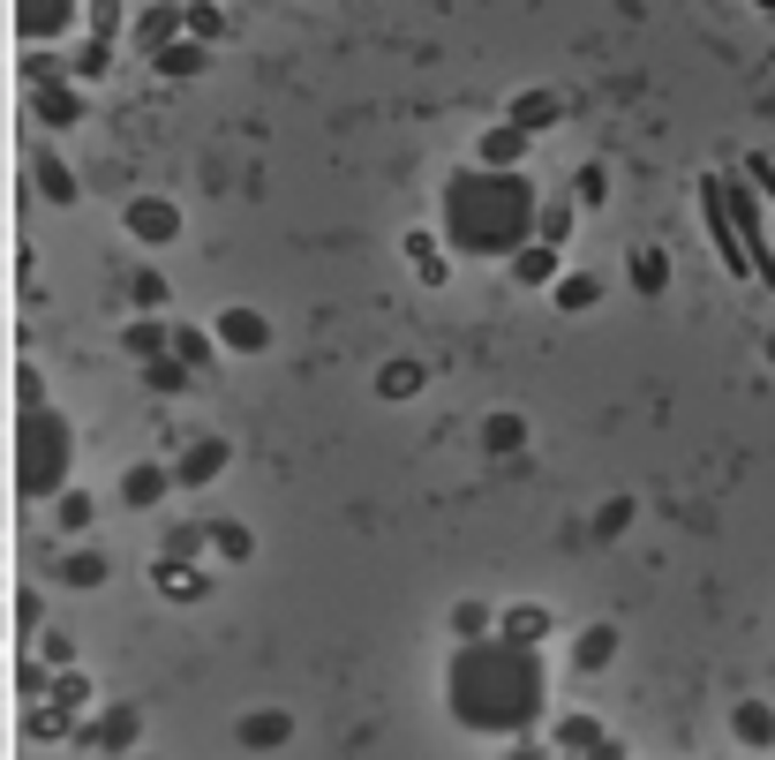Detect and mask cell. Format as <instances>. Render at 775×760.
<instances>
[{
	"label": "cell",
	"mask_w": 775,
	"mask_h": 760,
	"mask_svg": "<svg viewBox=\"0 0 775 760\" xmlns=\"http://www.w3.org/2000/svg\"><path fill=\"white\" fill-rule=\"evenodd\" d=\"M527 212H535V196H527V181H513V173H460L452 181V204H444L452 242L467 256H505L519 242Z\"/></svg>",
	"instance_id": "1"
},
{
	"label": "cell",
	"mask_w": 775,
	"mask_h": 760,
	"mask_svg": "<svg viewBox=\"0 0 775 760\" xmlns=\"http://www.w3.org/2000/svg\"><path fill=\"white\" fill-rule=\"evenodd\" d=\"M535 693H542V677H535V655H519V647H474L460 655V677H452V708L489 730L535 716Z\"/></svg>",
	"instance_id": "2"
},
{
	"label": "cell",
	"mask_w": 775,
	"mask_h": 760,
	"mask_svg": "<svg viewBox=\"0 0 775 760\" xmlns=\"http://www.w3.org/2000/svg\"><path fill=\"white\" fill-rule=\"evenodd\" d=\"M68 452H76L68 422L31 392L23 399V422H15V497H53L68 482Z\"/></svg>",
	"instance_id": "3"
},
{
	"label": "cell",
	"mask_w": 775,
	"mask_h": 760,
	"mask_svg": "<svg viewBox=\"0 0 775 760\" xmlns=\"http://www.w3.org/2000/svg\"><path fill=\"white\" fill-rule=\"evenodd\" d=\"M76 15V0H15V31L23 39H61Z\"/></svg>",
	"instance_id": "4"
},
{
	"label": "cell",
	"mask_w": 775,
	"mask_h": 760,
	"mask_svg": "<svg viewBox=\"0 0 775 760\" xmlns=\"http://www.w3.org/2000/svg\"><path fill=\"white\" fill-rule=\"evenodd\" d=\"M173 226H181V218H173V204H151V196H143V204H129V234H136V242H173Z\"/></svg>",
	"instance_id": "5"
},
{
	"label": "cell",
	"mask_w": 775,
	"mask_h": 760,
	"mask_svg": "<svg viewBox=\"0 0 775 760\" xmlns=\"http://www.w3.org/2000/svg\"><path fill=\"white\" fill-rule=\"evenodd\" d=\"M39 114H45L53 128H68L76 114H84V98H76V90L61 84V76H39Z\"/></svg>",
	"instance_id": "6"
},
{
	"label": "cell",
	"mask_w": 775,
	"mask_h": 760,
	"mask_svg": "<svg viewBox=\"0 0 775 760\" xmlns=\"http://www.w3.org/2000/svg\"><path fill=\"white\" fill-rule=\"evenodd\" d=\"M121 497H129V505H159V497H166V467H129Z\"/></svg>",
	"instance_id": "7"
},
{
	"label": "cell",
	"mask_w": 775,
	"mask_h": 760,
	"mask_svg": "<svg viewBox=\"0 0 775 760\" xmlns=\"http://www.w3.org/2000/svg\"><path fill=\"white\" fill-rule=\"evenodd\" d=\"M610 655H617V633H610V625H595V633H580V647H572V663H580V671H603Z\"/></svg>",
	"instance_id": "8"
},
{
	"label": "cell",
	"mask_w": 775,
	"mask_h": 760,
	"mask_svg": "<svg viewBox=\"0 0 775 760\" xmlns=\"http://www.w3.org/2000/svg\"><path fill=\"white\" fill-rule=\"evenodd\" d=\"M61 580H68V588H98V580H106V557H98V549H76V557H61Z\"/></svg>",
	"instance_id": "9"
},
{
	"label": "cell",
	"mask_w": 775,
	"mask_h": 760,
	"mask_svg": "<svg viewBox=\"0 0 775 760\" xmlns=\"http://www.w3.org/2000/svg\"><path fill=\"white\" fill-rule=\"evenodd\" d=\"M218 339H226V346H263V324L249 309H226V317H218Z\"/></svg>",
	"instance_id": "10"
},
{
	"label": "cell",
	"mask_w": 775,
	"mask_h": 760,
	"mask_svg": "<svg viewBox=\"0 0 775 760\" xmlns=\"http://www.w3.org/2000/svg\"><path fill=\"white\" fill-rule=\"evenodd\" d=\"M218 467H226V445H218V437H204V445L181 460V482H204V474H218Z\"/></svg>",
	"instance_id": "11"
},
{
	"label": "cell",
	"mask_w": 775,
	"mask_h": 760,
	"mask_svg": "<svg viewBox=\"0 0 775 760\" xmlns=\"http://www.w3.org/2000/svg\"><path fill=\"white\" fill-rule=\"evenodd\" d=\"M287 730H294L287 716H249L241 722V746H287Z\"/></svg>",
	"instance_id": "12"
},
{
	"label": "cell",
	"mask_w": 775,
	"mask_h": 760,
	"mask_svg": "<svg viewBox=\"0 0 775 760\" xmlns=\"http://www.w3.org/2000/svg\"><path fill=\"white\" fill-rule=\"evenodd\" d=\"M738 738H745V746H768V738H775V716L745 700V708H738Z\"/></svg>",
	"instance_id": "13"
},
{
	"label": "cell",
	"mask_w": 775,
	"mask_h": 760,
	"mask_svg": "<svg viewBox=\"0 0 775 760\" xmlns=\"http://www.w3.org/2000/svg\"><path fill=\"white\" fill-rule=\"evenodd\" d=\"M39 181H45V196H53V204H76V181H68V167H61V159H39Z\"/></svg>",
	"instance_id": "14"
},
{
	"label": "cell",
	"mask_w": 775,
	"mask_h": 760,
	"mask_svg": "<svg viewBox=\"0 0 775 760\" xmlns=\"http://www.w3.org/2000/svg\"><path fill=\"white\" fill-rule=\"evenodd\" d=\"M663 279H670V264H663L655 249H641V256H633V287H641V295H647V287H663Z\"/></svg>",
	"instance_id": "15"
},
{
	"label": "cell",
	"mask_w": 775,
	"mask_h": 760,
	"mask_svg": "<svg viewBox=\"0 0 775 760\" xmlns=\"http://www.w3.org/2000/svg\"><path fill=\"white\" fill-rule=\"evenodd\" d=\"M143 377H151V392H181V384H189V370H181V362H166V354H151V370H143Z\"/></svg>",
	"instance_id": "16"
},
{
	"label": "cell",
	"mask_w": 775,
	"mask_h": 760,
	"mask_svg": "<svg viewBox=\"0 0 775 760\" xmlns=\"http://www.w3.org/2000/svg\"><path fill=\"white\" fill-rule=\"evenodd\" d=\"M564 753H580V746H603V722H588V716H572L564 722V738H558Z\"/></svg>",
	"instance_id": "17"
},
{
	"label": "cell",
	"mask_w": 775,
	"mask_h": 760,
	"mask_svg": "<svg viewBox=\"0 0 775 760\" xmlns=\"http://www.w3.org/2000/svg\"><path fill=\"white\" fill-rule=\"evenodd\" d=\"M513 271H519V279H527V287H542V279L558 271V256H550V249H527V256H519V264H513Z\"/></svg>",
	"instance_id": "18"
},
{
	"label": "cell",
	"mask_w": 775,
	"mask_h": 760,
	"mask_svg": "<svg viewBox=\"0 0 775 760\" xmlns=\"http://www.w3.org/2000/svg\"><path fill=\"white\" fill-rule=\"evenodd\" d=\"M129 738H136V716L121 708V716H106V722H98V738H90V746H129Z\"/></svg>",
	"instance_id": "19"
},
{
	"label": "cell",
	"mask_w": 775,
	"mask_h": 760,
	"mask_svg": "<svg viewBox=\"0 0 775 760\" xmlns=\"http://www.w3.org/2000/svg\"><path fill=\"white\" fill-rule=\"evenodd\" d=\"M558 301H564V309H595V301H603V287H595V279H564Z\"/></svg>",
	"instance_id": "20"
},
{
	"label": "cell",
	"mask_w": 775,
	"mask_h": 760,
	"mask_svg": "<svg viewBox=\"0 0 775 760\" xmlns=\"http://www.w3.org/2000/svg\"><path fill=\"white\" fill-rule=\"evenodd\" d=\"M90 31H98V45L121 31V0H90Z\"/></svg>",
	"instance_id": "21"
},
{
	"label": "cell",
	"mask_w": 775,
	"mask_h": 760,
	"mask_svg": "<svg viewBox=\"0 0 775 760\" xmlns=\"http://www.w3.org/2000/svg\"><path fill=\"white\" fill-rule=\"evenodd\" d=\"M519 437H527V422H519V415H497V422H489V452H513Z\"/></svg>",
	"instance_id": "22"
},
{
	"label": "cell",
	"mask_w": 775,
	"mask_h": 760,
	"mask_svg": "<svg viewBox=\"0 0 775 760\" xmlns=\"http://www.w3.org/2000/svg\"><path fill=\"white\" fill-rule=\"evenodd\" d=\"M159 68L166 76H196V45H159Z\"/></svg>",
	"instance_id": "23"
},
{
	"label": "cell",
	"mask_w": 775,
	"mask_h": 760,
	"mask_svg": "<svg viewBox=\"0 0 775 760\" xmlns=\"http://www.w3.org/2000/svg\"><path fill=\"white\" fill-rule=\"evenodd\" d=\"M542 625H550V618L527 602V610H513V625H505V633H513V640H542Z\"/></svg>",
	"instance_id": "24"
},
{
	"label": "cell",
	"mask_w": 775,
	"mask_h": 760,
	"mask_svg": "<svg viewBox=\"0 0 775 760\" xmlns=\"http://www.w3.org/2000/svg\"><path fill=\"white\" fill-rule=\"evenodd\" d=\"M452 633H460V640L489 633V618H482V602H460V618H452Z\"/></svg>",
	"instance_id": "25"
},
{
	"label": "cell",
	"mask_w": 775,
	"mask_h": 760,
	"mask_svg": "<svg viewBox=\"0 0 775 760\" xmlns=\"http://www.w3.org/2000/svg\"><path fill=\"white\" fill-rule=\"evenodd\" d=\"M129 354H166V332H159V324H136V332H129Z\"/></svg>",
	"instance_id": "26"
},
{
	"label": "cell",
	"mask_w": 775,
	"mask_h": 760,
	"mask_svg": "<svg viewBox=\"0 0 775 760\" xmlns=\"http://www.w3.org/2000/svg\"><path fill=\"white\" fill-rule=\"evenodd\" d=\"M572 196H580V204H603V167H580V181H572Z\"/></svg>",
	"instance_id": "27"
},
{
	"label": "cell",
	"mask_w": 775,
	"mask_h": 760,
	"mask_svg": "<svg viewBox=\"0 0 775 760\" xmlns=\"http://www.w3.org/2000/svg\"><path fill=\"white\" fill-rule=\"evenodd\" d=\"M212 543L226 549V557H249V527H212Z\"/></svg>",
	"instance_id": "28"
},
{
	"label": "cell",
	"mask_w": 775,
	"mask_h": 760,
	"mask_svg": "<svg viewBox=\"0 0 775 760\" xmlns=\"http://www.w3.org/2000/svg\"><path fill=\"white\" fill-rule=\"evenodd\" d=\"M90 520V497H76V490H68V497H61V527H68V535H76V527H84Z\"/></svg>",
	"instance_id": "29"
},
{
	"label": "cell",
	"mask_w": 775,
	"mask_h": 760,
	"mask_svg": "<svg viewBox=\"0 0 775 760\" xmlns=\"http://www.w3.org/2000/svg\"><path fill=\"white\" fill-rule=\"evenodd\" d=\"M136 301H143V309H159V301H166V279H151V271H136Z\"/></svg>",
	"instance_id": "30"
},
{
	"label": "cell",
	"mask_w": 775,
	"mask_h": 760,
	"mask_svg": "<svg viewBox=\"0 0 775 760\" xmlns=\"http://www.w3.org/2000/svg\"><path fill=\"white\" fill-rule=\"evenodd\" d=\"M189 31H196V39H218V15H212V8H204V0L189 8Z\"/></svg>",
	"instance_id": "31"
},
{
	"label": "cell",
	"mask_w": 775,
	"mask_h": 760,
	"mask_svg": "<svg viewBox=\"0 0 775 760\" xmlns=\"http://www.w3.org/2000/svg\"><path fill=\"white\" fill-rule=\"evenodd\" d=\"M761 8H775V0H761Z\"/></svg>",
	"instance_id": "32"
},
{
	"label": "cell",
	"mask_w": 775,
	"mask_h": 760,
	"mask_svg": "<svg viewBox=\"0 0 775 760\" xmlns=\"http://www.w3.org/2000/svg\"><path fill=\"white\" fill-rule=\"evenodd\" d=\"M768 354H775V339H768Z\"/></svg>",
	"instance_id": "33"
}]
</instances>
